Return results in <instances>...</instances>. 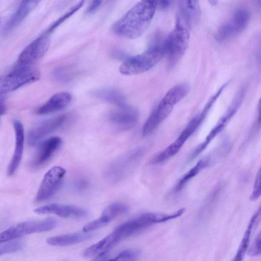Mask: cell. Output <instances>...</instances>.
Segmentation results:
<instances>
[{"label":"cell","instance_id":"6da1fadb","mask_svg":"<svg viewBox=\"0 0 261 261\" xmlns=\"http://www.w3.org/2000/svg\"><path fill=\"white\" fill-rule=\"evenodd\" d=\"M158 2L142 1L136 4L113 24L116 34L128 39H136L143 35L153 17Z\"/></svg>","mask_w":261,"mask_h":261},{"label":"cell","instance_id":"f35d334b","mask_svg":"<svg viewBox=\"0 0 261 261\" xmlns=\"http://www.w3.org/2000/svg\"><path fill=\"white\" fill-rule=\"evenodd\" d=\"M1 18H0V24H1Z\"/></svg>","mask_w":261,"mask_h":261},{"label":"cell","instance_id":"d4e9b609","mask_svg":"<svg viewBox=\"0 0 261 261\" xmlns=\"http://www.w3.org/2000/svg\"><path fill=\"white\" fill-rule=\"evenodd\" d=\"M210 162V159L208 158H205L198 161L194 166L180 178L175 186L174 191L178 192L181 191L192 178L208 166Z\"/></svg>","mask_w":261,"mask_h":261},{"label":"cell","instance_id":"f1b7e54d","mask_svg":"<svg viewBox=\"0 0 261 261\" xmlns=\"http://www.w3.org/2000/svg\"><path fill=\"white\" fill-rule=\"evenodd\" d=\"M139 252L135 249L125 250L114 258L115 261H136Z\"/></svg>","mask_w":261,"mask_h":261},{"label":"cell","instance_id":"836d02e7","mask_svg":"<svg viewBox=\"0 0 261 261\" xmlns=\"http://www.w3.org/2000/svg\"><path fill=\"white\" fill-rule=\"evenodd\" d=\"M101 3V1H93L88 8L87 13L89 14L95 12L100 6Z\"/></svg>","mask_w":261,"mask_h":261},{"label":"cell","instance_id":"cb8c5ba5","mask_svg":"<svg viewBox=\"0 0 261 261\" xmlns=\"http://www.w3.org/2000/svg\"><path fill=\"white\" fill-rule=\"evenodd\" d=\"M92 94L103 101L115 104L119 107L125 103L124 97L117 90L113 88H102L94 90Z\"/></svg>","mask_w":261,"mask_h":261},{"label":"cell","instance_id":"7402d4cb","mask_svg":"<svg viewBox=\"0 0 261 261\" xmlns=\"http://www.w3.org/2000/svg\"><path fill=\"white\" fill-rule=\"evenodd\" d=\"M260 207H259L258 210L255 213L250 220L240 246L232 261L243 260L245 254L248 249L252 231L255 224H257L260 220Z\"/></svg>","mask_w":261,"mask_h":261},{"label":"cell","instance_id":"5b68a950","mask_svg":"<svg viewBox=\"0 0 261 261\" xmlns=\"http://www.w3.org/2000/svg\"><path fill=\"white\" fill-rule=\"evenodd\" d=\"M164 55L163 43L153 45L144 53L125 60L120 65L119 71L126 75L145 72L154 66Z\"/></svg>","mask_w":261,"mask_h":261},{"label":"cell","instance_id":"2e32d148","mask_svg":"<svg viewBox=\"0 0 261 261\" xmlns=\"http://www.w3.org/2000/svg\"><path fill=\"white\" fill-rule=\"evenodd\" d=\"M34 212L39 215L54 214L63 218L83 217L87 214V211L81 207L58 203L40 206Z\"/></svg>","mask_w":261,"mask_h":261},{"label":"cell","instance_id":"4fadbf2b","mask_svg":"<svg viewBox=\"0 0 261 261\" xmlns=\"http://www.w3.org/2000/svg\"><path fill=\"white\" fill-rule=\"evenodd\" d=\"M50 42L49 34L45 33L38 37L21 53L18 59V63L27 66L37 61L46 53Z\"/></svg>","mask_w":261,"mask_h":261},{"label":"cell","instance_id":"8992f818","mask_svg":"<svg viewBox=\"0 0 261 261\" xmlns=\"http://www.w3.org/2000/svg\"><path fill=\"white\" fill-rule=\"evenodd\" d=\"M144 154V148L140 147L131 149L110 164L104 172V176L109 182L117 183L135 168Z\"/></svg>","mask_w":261,"mask_h":261},{"label":"cell","instance_id":"e0dca14e","mask_svg":"<svg viewBox=\"0 0 261 261\" xmlns=\"http://www.w3.org/2000/svg\"><path fill=\"white\" fill-rule=\"evenodd\" d=\"M15 132V148L14 153L7 169V174L12 175L17 169L22 156L24 135L23 126L21 122L18 120L13 121Z\"/></svg>","mask_w":261,"mask_h":261},{"label":"cell","instance_id":"9a60e30c","mask_svg":"<svg viewBox=\"0 0 261 261\" xmlns=\"http://www.w3.org/2000/svg\"><path fill=\"white\" fill-rule=\"evenodd\" d=\"M138 117L137 110L125 103L113 111L110 114L109 119L116 127L125 130L133 127L137 123Z\"/></svg>","mask_w":261,"mask_h":261},{"label":"cell","instance_id":"603a6c76","mask_svg":"<svg viewBox=\"0 0 261 261\" xmlns=\"http://www.w3.org/2000/svg\"><path fill=\"white\" fill-rule=\"evenodd\" d=\"M91 237L92 235L87 232L70 233L48 238L46 243L54 246H67L83 242Z\"/></svg>","mask_w":261,"mask_h":261},{"label":"cell","instance_id":"e575fe53","mask_svg":"<svg viewBox=\"0 0 261 261\" xmlns=\"http://www.w3.org/2000/svg\"><path fill=\"white\" fill-rule=\"evenodd\" d=\"M6 111L5 99L4 97L0 98V116L4 114Z\"/></svg>","mask_w":261,"mask_h":261},{"label":"cell","instance_id":"ba28073f","mask_svg":"<svg viewBox=\"0 0 261 261\" xmlns=\"http://www.w3.org/2000/svg\"><path fill=\"white\" fill-rule=\"evenodd\" d=\"M57 224V220L52 218L19 223L0 233V244L14 240L25 235L49 231L54 229Z\"/></svg>","mask_w":261,"mask_h":261},{"label":"cell","instance_id":"7a4b0ae2","mask_svg":"<svg viewBox=\"0 0 261 261\" xmlns=\"http://www.w3.org/2000/svg\"><path fill=\"white\" fill-rule=\"evenodd\" d=\"M191 19L179 10L175 25L163 43L165 55L168 57L169 65L174 66L185 53L190 38Z\"/></svg>","mask_w":261,"mask_h":261},{"label":"cell","instance_id":"30bf717a","mask_svg":"<svg viewBox=\"0 0 261 261\" xmlns=\"http://www.w3.org/2000/svg\"><path fill=\"white\" fill-rule=\"evenodd\" d=\"M66 170L62 167L56 166L50 168L44 175L38 189L35 201L46 200L57 192L65 177Z\"/></svg>","mask_w":261,"mask_h":261},{"label":"cell","instance_id":"7c38bea8","mask_svg":"<svg viewBox=\"0 0 261 261\" xmlns=\"http://www.w3.org/2000/svg\"><path fill=\"white\" fill-rule=\"evenodd\" d=\"M242 95L239 93L223 116L221 117L215 126L210 132L204 141L199 144L194 150L189 158L190 161L193 160L200 154L211 142L225 128L238 109L242 101Z\"/></svg>","mask_w":261,"mask_h":261},{"label":"cell","instance_id":"d6986e66","mask_svg":"<svg viewBox=\"0 0 261 261\" xmlns=\"http://www.w3.org/2000/svg\"><path fill=\"white\" fill-rule=\"evenodd\" d=\"M71 99V95L69 93H58L40 107L37 111V113L39 115H46L59 111L67 107Z\"/></svg>","mask_w":261,"mask_h":261},{"label":"cell","instance_id":"3957f363","mask_svg":"<svg viewBox=\"0 0 261 261\" xmlns=\"http://www.w3.org/2000/svg\"><path fill=\"white\" fill-rule=\"evenodd\" d=\"M189 86L180 83L173 86L164 95L143 125L142 133L146 136L153 131L170 114L174 107L188 93Z\"/></svg>","mask_w":261,"mask_h":261},{"label":"cell","instance_id":"ac0fdd59","mask_svg":"<svg viewBox=\"0 0 261 261\" xmlns=\"http://www.w3.org/2000/svg\"><path fill=\"white\" fill-rule=\"evenodd\" d=\"M62 143L61 139L57 136L51 137L43 141L32 162L34 168L45 164L59 149Z\"/></svg>","mask_w":261,"mask_h":261},{"label":"cell","instance_id":"277c9868","mask_svg":"<svg viewBox=\"0 0 261 261\" xmlns=\"http://www.w3.org/2000/svg\"><path fill=\"white\" fill-rule=\"evenodd\" d=\"M179 209L172 214L146 213L119 225L113 232L120 240L137 233L156 223L168 221L181 216Z\"/></svg>","mask_w":261,"mask_h":261},{"label":"cell","instance_id":"f546056e","mask_svg":"<svg viewBox=\"0 0 261 261\" xmlns=\"http://www.w3.org/2000/svg\"><path fill=\"white\" fill-rule=\"evenodd\" d=\"M260 181L261 172L260 169L259 168L256 173L253 190L250 196V199L251 201H255L257 200L260 196Z\"/></svg>","mask_w":261,"mask_h":261},{"label":"cell","instance_id":"4316f807","mask_svg":"<svg viewBox=\"0 0 261 261\" xmlns=\"http://www.w3.org/2000/svg\"><path fill=\"white\" fill-rule=\"evenodd\" d=\"M84 1H81L76 5L73 6L71 9L67 12L64 15L60 17L54 23H53L50 27L47 29L46 33L50 34L56 28H57L60 24L64 22L66 19L70 17L72 14L76 12L84 4Z\"/></svg>","mask_w":261,"mask_h":261},{"label":"cell","instance_id":"8fae6325","mask_svg":"<svg viewBox=\"0 0 261 261\" xmlns=\"http://www.w3.org/2000/svg\"><path fill=\"white\" fill-rule=\"evenodd\" d=\"M249 12L244 8L237 10L231 18L219 29L216 38L219 41L226 40L242 32L250 20Z\"/></svg>","mask_w":261,"mask_h":261},{"label":"cell","instance_id":"74e56055","mask_svg":"<svg viewBox=\"0 0 261 261\" xmlns=\"http://www.w3.org/2000/svg\"><path fill=\"white\" fill-rule=\"evenodd\" d=\"M107 261H115L114 258L112 259L107 260Z\"/></svg>","mask_w":261,"mask_h":261},{"label":"cell","instance_id":"52a82bcc","mask_svg":"<svg viewBox=\"0 0 261 261\" xmlns=\"http://www.w3.org/2000/svg\"><path fill=\"white\" fill-rule=\"evenodd\" d=\"M209 111L208 108L204 107L201 112L192 119L178 137L173 143L152 158L151 161V163L153 164L162 163L176 154L187 140L203 122Z\"/></svg>","mask_w":261,"mask_h":261},{"label":"cell","instance_id":"d6a6232c","mask_svg":"<svg viewBox=\"0 0 261 261\" xmlns=\"http://www.w3.org/2000/svg\"><path fill=\"white\" fill-rule=\"evenodd\" d=\"M89 185V181L86 178H80L74 182V187L76 191L80 192L86 190Z\"/></svg>","mask_w":261,"mask_h":261},{"label":"cell","instance_id":"d590c367","mask_svg":"<svg viewBox=\"0 0 261 261\" xmlns=\"http://www.w3.org/2000/svg\"><path fill=\"white\" fill-rule=\"evenodd\" d=\"M170 1H160L159 2V6L161 8L164 9L166 7H168L170 5Z\"/></svg>","mask_w":261,"mask_h":261},{"label":"cell","instance_id":"83f0119b","mask_svg":"<svg viewBox=\"0 0 261 261\" xmlns=\"http://www.w3.org/2000/svg\"><path fill=\"white\" fill-rule=\"evenodd\" d=\"M0 244V256L18 251L23 247V244L16 241H9Z\"/></svg>","mask_w":261,"mask_h":261},{"label":"cell","instance_id":"4dcf8cb0","mask_svg":"<svg viewBox=\"0 0 261 261\" xmlns=\"http://www.w3.org/2000/svg\"><path fill=\"white\" fill-rule=\"evenodd\" d=\"M72 74L68 69L61 67L55 70L53 75L57 81L64 82L71 78Z\"/></svg>","mask_w":261,"mask_h":261},{"label":"cell","instance_id":"8d00e7d4","mask_svg":"<svg viewBox=\"0 0 261 261\" xmlns=\"http://www.w3.org/2000/svg\"><path fill=\"white\" fill-rule=\"evenodd\" d=\"M107 256H106V254H104V255L96 257V258H95V259H94V260H93L92 261H107Z\"/></svg>","mask_w":261,"mask_h":261},{"label":"cell","instance_id":"ffe728a7","mask_svg":"<svg viewBox=\"0 0 261 261\" xmlns=\"http://www.w3.org/2000/svg\"><path fill=\"white\" fill-rule=\"evenodd\" d=\"M38 3L36 1H22L6 23L4 32H9L17 27L35 9Z\"/></svg>","mask_w":261,"mask_h":261},{"label":"cell","instance_id":"44dd1931","mask_svg":"<svg viewBox=\"0 0 261 261\" xmlns=\"http://www.w3.org/2000/svg\"><path fill=\"white\" fill-rule=\"evenodd\" d=\"M119 241V239L112 232L100 241L87 248L84 252V256L91 257L106 254Z\"/></svg>","mask_w":261,"mask_h":261},{"label":"cell","instance_id":"5bb4252c","mask_svg":"<svg viewBox=\"0 0 261 261\" xmlns=\"http://www.w3.org/2000/svg\"><path fill=\"white\" fill-rule=\"evenodd\" d=\"M68 115L62 114L45 120L33 127L28 135L30 145L34 146L44 137L62 126L68 119Z\"/></svg>","mask_w":261,"mask_h":261},{"label":"cell","instance_id":"484cf974","mask_svg":"<svg viewBox=\"0 0 261 261\" xmlns=\"http://www.w3.org/2000/svg\"><path fill=\"white\" fill-rule=\"evenodd\" d=\"M129 206L122 202H114L107 206L100 217L107 224L118 216L126 213Z\"/></svg>","mask_w":261,"mask_h":261},{"label":"cell","instance_id":"9c48e42d","mask_svg":"<svg viewBox=\"0 0 261 261\" xmlns=\"http://www.w3.org/2000/svg\"><path fill=\"white\" fill-rule=\"evenodd\" d=\"M40 72L36 68L24 66L0 76V94L17 89L40 78Z\"/></svg>","mask_w":261,"mask_h":261},{"label":"cell","instance_id":"1f68e13d","mask_svg":"<svg viewBox=\"0 0 261 261\" xmlns=\"http://www.w3.org/2000/svg\"><path fill=\"white\" fill-rule=\"evenodd\" d=\"M248 254L250 256H256L260 254V233L255 238L252 244L248 248Z\"/></svg>","mask_w":261,"mask_h":261}]
</instances>
